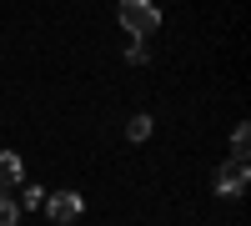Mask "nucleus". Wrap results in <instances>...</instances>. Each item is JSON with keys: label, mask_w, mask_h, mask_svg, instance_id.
<instances>
[{"label": "nucleus", "mask_w": 251, "mask_h": 226, "mask_svg": "<svg viewBox=\"0 0 251 226\" xmlns=\"http://www.w3.org/2000/svg\"><path fill=\"white\" fill-rule=\"evenodd\" d=\"M121 25L131 30V35H156L161 30V10H156V0H121Z\"/></svg>", "instance_id": "1"}, {"label": "nucleus", "mask_w": 251, "mask_h": 226, "mask_svg": "<svg viewBox=\"0 0 251 226\" xmlns=\"http://www.w3.org/2000/svg\"><path fill=\"white\" fill-rule=\"evenodd\" d=\"M246 181H251L246 161H226V166L216 171V196H241V191H246Z\"/></svg>", "instance_id": "2"}, {"label": "nucleus", "mask_w": 251, "mask_h": 226, "mask_svg": "<svg viewBox=\"0 0 251 226\" xmlns=\"http://www.w3.org/2000/svg\"><path fill=\"white\" fill-rule=\"evenodd\" d=\"M80 206H86V201H80V191H60V196H46V216H50L55 226L75 221V216H80Z\"/></svg>", "instance_id": "3"}, {"label": "nucleus", "mask_w": 251, "mask_h": 226, "mask_svg": "<svg viewBox=\"0 0 251 226\" xmlns=\"http://www.w3.org/2000/svg\"><path fill=\"white\" fill-rule=\"evenodd\" d=\"M20 176H25L20 156L15 151H0V186H20Z\"/></svg>", "instance_id": "4"}, {"label": "nucleus", "mask_w": 251, "mask_h": 226, "mask_svg": "<svg viewBox=\"0 0 251 226\" xmlns=\"http://www.w3.org/2000/svg\"><path fill=\"white\" fill-rule=\"evenodd\" d=\"M246 151H251V131L236 126V136H231V161H246Z\"/></svg>", "instance_id": "5"}, {"label": "nucleus", "mask_w": 251, "mask_h": 226, "mask_svg": "<svg viewBox=\"0 0 251 226\" xmlns=\"http://www.w3.org/2000/svg\"><path fill=\"white\" fill-rule=\"evenodd\" d=\"M126 136H131V141H146V136H151V116H131V121H126Z\"/></svg>", "instance_id": "6"}, {"label": "nucleus", "mask_w": 251, "mask_h": 226, "mask_svg": "<svg viewBox=\"0 0 251 226\" xmlns=\"http://www.w3.org/2000/svg\"><path fill=\"white\" fill-rule=\"evenodd\" d=\"M46 196H50V191H40V186H25V191H20V206H25V211H40V206H46Z\"/></svg>", "instance_id": "7"}, {"label": "nucleus", "mask_w": 251, "mask_h": 226, "mask_svg": "<svg viewBox=\"0 0 251 226\" xmlns=\"http://www.w3.org/2000/svg\"><path fill=\"white\" fill-rule=\"evenodd\" d=\"M0 226H15V201L0 196Z\"/></svg>", "instance_id": "8"}]
</instances>
